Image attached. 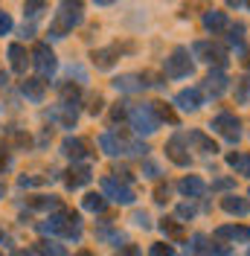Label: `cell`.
I'll list each match as a JSON object with an SVG mask.
<instances>
[{"label":"cell","mask_w":250,"mask_h":256,"mask_svg":"<svg viewBox=\"0 0 250 256\" xmlns=\"http://www.w3.org/2000/svg\"><path fill=\"white\" fill-rule=\"evenodd\" d=\"M38 230L41 233H50V236H56V233H64V236H70V239H78L82 236V218H78L76 212H56V216H50L47 222L38 224Z\"/></svg>","instance_id":"cell-1"},{"label":"cell","mask_w":250,"mask_h":256,"mask_svg":"<svg viewBox=\"0 0 250 256\" xmlns=\"http://www.w3.org/2000/svg\"><path fill=\"white\" fill-rule=\"evenodd\" d=\"M78 24H82V6L78 3H62L58 12H56L52 26H50V38H64Z\"/></svg>","instance_id":"cell-2"},{"label":"cell","mask_w":250,"mask_h":256,"mask_svg":"<svg viewBox=\"0 0 250 256\" xmlns=\"http://www.w3.org/2000/svg\"><path fill=\"white\" fill-rule=\"evenodd\" d=\"M128 120H131V128H134L137 134H154L157 128H160V120L154 116L152 102H146V105H134V108L128 111Z\"/></svg>","instance_id":"cell-3"},{"label":"cell","mask_w":250,"mask_h":256,"mask_svg":"<svg viewBox=\"0 0 250 256\" xmlns=\"http://www.w3.org/2000/svg\"><path fill=\"white\" fill-rule=\"evenodd\" d=\"M166 76H172V79H186V76H192V62H189L186 47L172 50V56L166 58Z\"/></svg>","instance_id":"cell-4"},{"label":"cell","mask_w":250,"mask_h":256,"mask_svg":"<svg viewBox=\"0 0 250 256\" xmlns=\"http://www.w3.org/2000/svg\"><path fill=\"white\" fill-rule=\"evenodd\" d=\"M102 195L110 198L114 204H134V201H137L134 190L125 186V184H120L116 178H102Z\"/></svg>","instance_id":"cell-5"},{"label":"cell","mask_w":250,"mask_h":256,"mask_svg":"<svg viewBox=\"0 0 250 256\" xmlns=\"http://www.w3.org/2000/svg\"><path fill=\"white\" fill-rule=\"evenodd\" d=\"M210 128H212V131H218L221 137H224V140H230V143H236V140L242 137V122H238L230 111H221L218 116L210 122Z\"/></svg>","instance_id":"cell-6"},{"label":"cell","mask_w":250,"mask_h":256,"mask_svg":"<svg viewBox=\"0 0 250 256\" xmlns=\"http://www.w3.org/2000/svg\"><path fill=\"white\" fill-rule=\"evenodd\" d=\"M32 64H35V70L41 73V76H52L56 73V67H58V62H56V52L47 47V44H35L32 47Z\"/></svg>","instance_id":"cell-7"},{"label":"cell","mask_w":250,"mask_h":256,"mask_svg":"<svg viewBox=\"0 0 250 256\" xmlns=\"http://www.w3.org/2000/svg\"><path fill=\"white\" fill-rule=\"evenodd\" d=\"M192 52L201 58V62H216V64H224L227 62V52H224V47H218V44H212V41H195L192 44Z\"/></svg>","instance_id":"cell-8"},{"label":"cell","mask_w":250,"mask_h":256,"mask_svg":"<svg viewBox=\"0 0 250 256\" xmlns=\"http://www.w3.org/2000/svg\"><path fill=\"white\" fill-rule=\"evenodd\" d=\"M184 137H186V134H174L172 140L166 143V154H169V160L178 163V166H189V163H192L189 152L184 148Z\"/></svg>","instance_id":"cell-9"},{"label":"cell","mask_w":250,"mask_h":256,"mask_svg":"<svg viewBox=\"0 0 250 256\" xmlns=\"http://www.w3.org/2000/svg\"><path fill=\"white\" fill-rule=\"evenodd\" d=\"M201 90H198V88H189V90H180V94L174 96V105H178V108H180V111H198V108H201Z\"/></svg>","instance_id":"cell-10"},{"label":"cell","mask_w":250,"mask_h":256,"mask_svg":"<svg viewBox=\"0 0 250 256\" xmlns=\"http://www.w3.org/2000/svg\"><path fill=\"white\" fill-rule=\"evenodd\" d=\"M178 190L184 192L186 198H201L204 192H206V184H204L198 175H189V178H184V180L178 184Z\"/></svg>","instance_id":"cell-11"},{"label":"cell","mask_w":250,"mask_h":256,"mask_svg":"<svg viewBox=\"0 0 250 256\" xmlns=\"http://www.w3.org/2000/svg\"><path fill=\"white\" fill-rule=\"evenodd\" d=\"M20 90H24V96H26V99H32V102H41V99H44V94H47V82H44V79H24Z\"/></svg>","instance_id":"cell-12"},{"label":"cell","mask_w":250,"mask_h":256,"mask_svg":"<svg viewBox=\"0 0 250 256\" xmlns=\"http://www.w3.org/2000/svg\"><path fill=\"white\" fill-rule=\"evenodd\" d=\"M204 88H206V90H210L212 96H221L224 90H227V88H230V79H227L221 70H212V73L206 76V84H204Z\"/></svg>","instance_id":"cell-13"},{"label":"cell","mask_w":250,"mask_h":256,"mask_svg":"<svg viewBox=\"0 0 250 256\" xmlns=\"http://www.w3.org/2000/svg\"><path fill=\"white\" fill-rule=\"evenodd\" d=\"M9 62H12V70L15 73H26V64H30V56L20 44H9Z\"/></svg>","instance_id":"cell-14"},{"label":"cell","mask_w":250,"mask_h":256,"mask_svg":"<svg viewBox=\"0 0 250 256\" xmlns=\"http://www.w3.org/2000/svg\"><path fill=\"white\" fill-rule=\"evenodd\" d=\"M221 207H224V212H230V216H248L250 204L244 198H238V195H227V198H221Z\"/></svg>","instance_id":"cell-15"},{"label":"cell","mask_w":250,"mask_h":256,"mask_svg":"<svg viewBox=\"0 0 250 256\" xmlns=\"http://www.w3.org/2000/svg\"><path fill=\"white\" fill-rule=\"evenodd\" d=\"M84 184H90V169H88V166H73V169L67 172V186H70V190H78V186H84Z\"/></svg>","instance_id":"cell-16"},{"label":"cell","mask_w":250,"mask_h":256,"mask_svg":"<svg viewBox=\"0 0 250 256\" xmlns=\"http://www.w3.org/2000/svg\"><path fill=\"white\" fill-rule=\"evenodd\" d=\"M114 88L116 90H125V94H137L146 88V79L142 76H120V79L114 82Z\"/></svg>","instance_id":"cell-17"},{"label":"cell","mask_w":250,"mask_h":256,"mask_svg":"<svg viewBox=\"0 0 250 256\" xmlns=\"http://www.w3.org/2000/svg\"><path fill=\"white\" fill-rule=\"evenodd\" d=\"M227 163L233 166L238 175L250 178V154H244V152H230V154H227Z\"/></svg>","instance_id":"cell-18"},{"label":"cell","mask_w":250,"mask_h":256,"mask_svg":"<svg viewBox=\"0 0 250 256\" xmlns=\"http://www.w3.org/2000/svg\"><path fill=\"white\" fill-rule=\"evenodd\" d=\"M216 239H233V242H248L250 239V227H218Z\"/></svg>","instance_id":"cell-19"},{"label":"cell","mask_w":250,"mask_h":256,"mask_svg":"<svg viewBox=\"0 0 250 256\" xmlns=\"http://www.w3.org/2000/svg\"><path fill=\"white\" fill-rule=\"evenodd\" d=\"M84 140H78V137H67L62 143V152L67 154V158H73V160H78V158H84Z\"/></svg>","instance_id":"cell-20"},{"label":"cell","mask_w":250,"mask_h":256,"mask_svg":"<svg viewBox=\"0 0 250 256\" xmlns=\"http://www.w3.org/2000/svg\"><path fill=\"white\" fill-rule=\"evenodd\" d=\"M186 140H189V143H195L198 148H201V152H206V154H216V152H218V146L212 143V140H210V137H206L204 131H192Z\"/></svg>","instance_id":"cell-21"},{"label":"cell","mask_w":250,"mask_h":256,"mask_svg":"<svg viewBox=\"0 0 250 256\" xmlns=\"http://www.w3.org/2000/svg\"><path fill=\"white\" fill-rule=\"evenodd\" d=\"M99 146H102V152H105V154H110V158L122 154V143H120V140H116V134H110V131L99 137Z\"/></svg>","instance_id":"cell-22"},{"label":"cell","mask_w":250,"mask_h":256,"mask_svg":"<svg viewBox=\"0 0 250 256\" xmlns=\"http://www.w3.org/2000/svg\"><path fill=\"white\" fill-rule=\"evenodd\" d=\"M204 26H206L210 32L224 30V26H227V15H224V12H216V9H210V12L204 15Z\"/></svg>","instance_id":"cell-23"},{"label":"cell","mask_w":250,"mask_h":256,"mask_svg":"<svg viewBox=\"0 0 250 256\" xmlns=\"http://www.w3.org/2000/svg\"><path fill=\"white\" fill-rule=\"evenodd\" d=\"M189 248H192V254L195 256H212V244H210V239H206L204 233H195Z\"/></svg>","instance_id":"cell-24"},{"label":"cell","mask_w":250,"mask_h":256,"mask_svg":"<svg viewBox=\"0 0 250 256\" xmlns=\"http://www.w3.org/2000/svg\"><path fill=\"white\" fill-rule=\"evenodd\" d=\"M114 56H116V50H114V47H110V50H96V56H94L96 67H99V70H110L114 62H116Z\"/></svg>","instance_id":"cell-25"},{"label":"cell","mask_w":250,"mask_h":256,"mask_svg":"<svg viewBox=\"0 0 250 256\" xmlns=\"http://www.w3.org/2000/svg\"><path fill=\"white\" fill-rule=\"evenodd\" d=\"M35 250L41 256H67V250H64L62 244H56V242H38Z\"/></svg>","instance_id":"cell-26"},{"label":"cell","mask_w":250,"mask_h":256,"mask_svg":"<svg viewBox=\"0 0 250 256\" xmlns=\"http://www.w3.org/2000/svg\"><path fill=\"white\" fill-rule=\"evenodd\" d=\"M84 210H90V212H102L105 210V195H96V192H90V195H84Z\"/></svg>","instance_id":"cell-27"},{"label":"cell","mask_w":250,"mask_h":256,"mask_svg":"<svg viewBox=\"0 0 250 256\" xmlns=\"http://www.w3.org/2000/svg\"><path fill=\"white\" fill-rule=\"evenodd\" d=\"M160 230H163L166 236H172V239H180V236H184V227L174 222V218H163V222H160Z\"/></svg>","instance_id":"cell-28"},{"label":"cell","mask_w":250,"mask_h":256,"mask_svg":"<svg viewBox=\"0 0 250 256\" xmlns=\"http://www.w3.org/2000/svg\"><path fill=\"white\" fill-rule=\"evenodd\" d=\"M32 207L35 210H58V198H47V195H38V198H32Z\"/></svg>","instance_id":"cell-29"},{"label":"cell","mask_w":250,"mask_h":256,"mask_svg":"<svg viewBox=\"0 0 250 256\" xmlns=\"http://www.w3.org/2000/svg\"><path fill=\"white\" fill-rule=\"evenodd\" d=\"M148 256H174V248L166 244V242H157V244L148 248Z\"/></svg>","instance_id":"cell-30"},{"label":"cell","mask_w":250,"mask_h":256,"mask_svg":"<svg viewBox=\"0 0 250 256\" xmlns=\"http://www.w3.org/2000/svg\"><path fill=\"white\" fill-rule=\"evenodd\" d=\"M242 41H244V26H242V24H236L233 30H230V44L242 50Z\"/></svg>","instance_id":"cell-31"},{"label":"cell","mask_w":250,"mask_h":256,"mask_svg":"<svg viewBox=\"0 0 250 256\" xmlns=\"http://www.w3.org/2000/svg\"><path fill=\"white\" fill-rule=\"evenodd\" d=\"M142 178H152V180H154V178H160V169H157V163L146 160V163H142Z\"/></svg>","instance_id":"cell-32"},{"label":"cell","mask_w":250,"mask_h":256,"mask_svg":"<svg viewBox=\"0 0 250 256\" xmlns=\"http://www.w3.org/2000/svg\"><path fill=\"white\" fill-rule=\"evenodd\" d=\"M236 94H238V99H242V102H250V79L238 82V90H236Z\"/></svg>","instance_id":"cell-33"},{"label":"cell","mask_w":250,"mask_h":256,"mask_svg":"<svg viewBox=\"0 0 250 256\" xmlns=\"http://www.w3.org/2000/svg\"><path fill=\"white\" fill-rule=\"evenodd\" d=\"M192 216H195L192 204H178V218H192Z\"/></svg>","instance_id":"cell-34"},{"label":"cell","mask_w":250,"mask_h":256,"mask_svg":"<svg viewBox=\"0 0 250 256\" xmlns=\"http://www.w3.org/2000/svg\"><path fill=\"white\" fill-rule=\"evenodd\" d=\"M9 30H12V18L9 12H0V35H6Z\"/></svg>","instance_id":"cell-35"},{"label":"cell","mask_w":250,"mask_h":256,"mask_svg":"<svg viewBox=\"0 0 250 256\" xmlns=\"http://www.w3.org/2000/svg\"><path fill=\"white\" fill-rule=\"evenodd\" d=\"M41 9H47V6H44V3H26V6H24V12H26L30 18L41 15Z\"/></svg>","instance_id":"cell-36"},{"label":"cell","mask_w":250,"mask_h":256,"mask_svg":"<svg viewBox=\"0 0 250 256\" xmlns=\"http://www.w3.org/2000/svg\"><path fill=\"white\" fill-rule=\"evenodd\" d=\"M125 116H128V108H125V105H116V108L110 111V120H114V122H120V120H125Z\"/></svg>","instance_id":"cell-37"},{"label":"cell","mask_w":250,"mask_h":256,"mask_svg":"<svg viewBox=\"0 0 250 256\" xmlns=\"http://www.w3.org/2000/svg\"><path fill=\"white\" fill-rule=\"evenodd\" d=\"M134 222L140 224L142 230H148V227H152V224H148V216H146V212H134Z\"/></svg>","instance_id":"cell-38"},{"label":"cell","mask_w":250,"mask_h":256,"mask_svg":"<svg viewBox=\"0 0 250 256\" xmlns=\"http://www.w3.org/2000/svg\"><path fill=\"white\" fill-rule=\"evenodd\" d=\"M236 180L233 178H221V180H216V184H212V190H227V186H233Z\"/></svg>","instance_id":"cell-39"},{"label":"cell","mask_w":250,"mask_h":256,"mask_svg":"<svg viewBox=\"0 0 250 256\" xmlns=\"http://www.w3.org/2000/svg\"><path fill=\"white\" fill-rule=\"evenodd\" d=\"M35 184H41V178H20V186H35Z\"/></svg>","instance_id":"cell-40"},{"label":"cell","mask_w":250,"mask_h":256,"mask_svg":"<svg viewBox=\"0 0 250 256\" xmlns=\"http://www.w3.org/2000/svg\"><path fill=\"white\" fill-rule=\"evenodd\" d=\"M120 256H140V248H134V244H128V248H125V250H122Z\"/></svg>","instance_id":"cell-41"},{"label":"cell","mask_w":250,"mask_h":256,"mask_svg":"<svg viewBox=\"0 0 250 256\" xmlns=\"http://www.w3.org/2000/svg\"><path fill=\"white\" fill-rule=\"evenodd\" d=\"M169 198V186H157V201H166Z\"/></svg>","instance_id":"cell-42"},{"label":"cell","mask_w":250,"mask_h":256,"mask_svg":"<svg viewBox=\"0 0 250 256\" xmlns=\"http://www.w3.org/2000/svg\"><path fill=\"white\" fill-rule=\"evenodd\" d=\"M6 166H9V154L0 148V169H6Z\"/></svg>","instance_id":"cell-43"},{"label":"cell","mask_w":250,"mask_h":256,"mask_svg":"<svg viewBox=\"0 0 250 256\" xmlns=\"http://www.w3.org/2000/svg\"><path fill=\"white\" fill-rule=\"evenodd\" d=\"M12 256H30V254H26V250H15Z\"/></svg>","instance_id":"cell-44"},{"label":"cell","mask_w":250,"mask_h":256,"mask_svg":"<svg viewBox=\"0 0 250 256\" xmlns=\"http://www.w3.org/2000/svg\"><path fill=\"white\" fill-rule=\"evenodd\" d=\"M76 256H94V254H90V250H82V254H76Z\"/></svg>","instance_id":"cell-45"},{"label":"cell","mask_w":250,"mask_h":256,"mask_svg":"<svg viewBox=\"0 0 250 256\" xmlns=\"http://www.w3.org/2000/svg\"><path fill=\"white\" fill-rule=\"evenodd\" d=\"M244 67H248V70H250V56H248V62H244Z\"/></svg>","instance_id":"cell-46"},{"label":"cell","mask_w":250,"mask_h":256,"mask_svg":"<svg viewBox=\"0 0 250 256\" xmlns=\"http://www.w3.org/2000/svg\"><path fill=\"white\" fill-rule=\"evenodd\" d=\"M0 242H3V230H0Z\"/></svg>","instance_id":"cell-47"},{"label":"cell","mask_w":250,"mask_h":256,"mask_svg":"<svg viewBox=\"0 0 250 256\" xmlns=\"http://www.w3.org/2000/svg\"><path fill=\"white\" fill-rule=\"evenodd\" d=\"M248 195H250V192H248Z\"/></svg>","instance_id":"cell-48"},{"label":"cell","mask_w":250,"mask_h":256,"mask_svg":"<svg viewBox=\"0 0 250 256\" xmlns=\"http://www.w3.org/2000/svg\"><path fill=\"white\" fill-rule=\"evenodd\" d=\"M248 256H250V254H248Z\"/></svg>","instance_id":"cell-49"}]
</instances>
